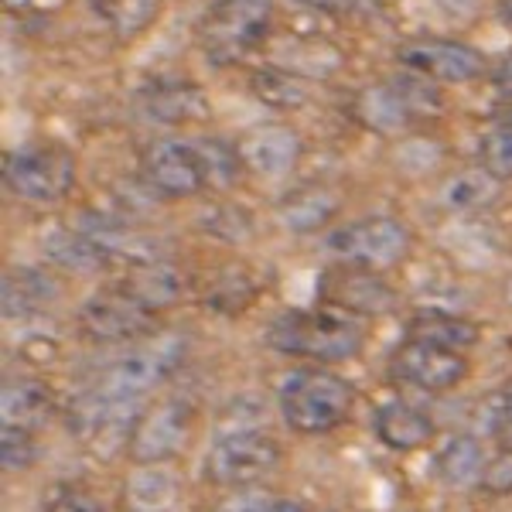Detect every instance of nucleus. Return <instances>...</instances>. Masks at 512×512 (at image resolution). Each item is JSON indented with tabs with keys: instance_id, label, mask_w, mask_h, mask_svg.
Here are the masks:
<instances>
[{
	"instance_id": "nucleus-1",
	"label": "nucleus",
	"mask_w": 512,
	"mask_h": 512,
	"mask_svg": "<svg viewBox=\"0 0 512 512\" xmlns=\"http://www.w3.org/2000/svg\"><path fill=\"white\" fill-rule=\"evenodd\" d=\"M366 318L338 308V304H318L308 311H284L270 321L267 345L291 359H308L315 366H335L349 362L366 349Z\"/></svg>"
},
{
	"instance_id": "nucleus-2",
	"label": "nucleus",
	"mask_w": 512,
	"mask_h": 512,
	"mask_svg": "<svg viewBox=\"0 0 512 512\" xmlns=\"http://www.w3.org/2000/svg\"><path fill=\"white\" fill-rule=\"evenodd\" d=\"M277 407L294 434H332L335 427L349 420L355 407V390L349 379L332 373L328 366H308L284 379L277 393Z\"/></svg>"
},
{
	"instance_id": "nucleus-3",
	"label": "nucleus",
	"mask_w": 512,
	"mask_h": 512,
	"mask_svg": "<svg viewBox=\"0 0 512 512\" xmlns=\"http://www.w3.org/2000/svg\"><path fill=\"white\" fill-rule=\"evenodd\" d=\"M144 414V403L134 396H120L106 390L103 383L89 386L69 403V431L76 434L82 448H89L96 458H113L117 451L130 448V437L137 431V420Z\"/></svg>"
},
{
	"instance_id": "nucleus-4",
	"label": "nucleus",
	"mask_w": 512,
	"mask_h": 512,
	"mask_svg": "<svg viewBox=\"0 0 512 512\" xmlns=\"http://www.w3.org/2000/svg\"><path fill=\"white\" fill-rule=\"evenodd\" d=\"M284 448L263 427H222L205 458V472L222 489H256L280 468Z\"/></svg>"
},
{
	"instance_id": "nucleus-5",
	"label": "nucleus",
	"mask_w": 512,
	"mask_h": 512,
	"mask_svg": "<svg viewBox=\"0 0 512 512\" xmlns=\"http://www.w3.org/2000/svg\"><path fill=\"white\" fill-rule=\"evenodd\" d=\"M274 0H216L202 18V48L212 62H236L270 31Z\"/></svg>"
},
{
	"instance_id": "nucleus-6",
	"label": "nucleus",
	"mask_w": 512,
	"mask_h": 512,
	"mask_svg": "<svg viewBox=\"0 0 512 512\" xmlns=\"http://www.w3.org/2000/svg\"><path fill=\"white\" fill-rule=\"evenodd\" d=\"M79 332L96 345H130L158 332V311L127 287H103L79 308Z\"/></svg>"
},
{
	"instance_id": "nucleus-7",
	"label": "nucleus",
	"mask_w": 512,
	"mask_h": 512,
	"mask_svg": "<svg viewBox=\"0 0 512 512\" xmlns=\"http://www.w3.org/2000/svg\"><path fill=\"white\" fill-rule=\"evenodd\" d=\"M414 246V233L393 216H366L345 222L325 236V250L342 263L366 270L396 267Z\"/></svg>"
},
{
	"instance_id": "nucleus-8",
	"label": "nucleus",
	"mask_w": 512,
	"mask_h": 512,
	"mask_svg": "<svg viewBox=\"0 0 512 512\" xmlns=\"http://www.w3.org/2000/svg\"><path fill=\"white\" fill-rule=\"evenodd\" d=\"M4 181L21 202L55 205L76 185V161L55 144H28L4 161Z\"/></svg>"
},
{
	"instance_id": "nucleus-9",
	"label": "nucleus",
	"mask_w": 512,
	"mask_h": 512,
	"mask_svg": "<svg viewBox=\"0 0 512 512\" xmlns=\"http://www.w3.org/2000/svg\"><path fill=\"white\" fill-rule=\"evenodd\" d=\"M195 410L185 400H164L154 407H144L137 420V431L130 437V458L137 465H168L178 458L192 441Z\"/></svg>"
},
{
	"instance_id": "nucleus-10",
	"label": "nucleus",
	"mask_w": 512,
	"mask_h": 512,
	"mask_svg": "<svg viewBox=\"0 0 512 512\" xmlns=\"http://www.w3.org/2000/svg\"><path fill=\"white\" fill-rule=\"evenodd\" d=\"M185 359V338L181 335H161L158 342L140 345V349L120 355L110 369L103 373L99 383L106 390L120 393V396H134L144 400L147 393H154L158 386L168 379Z\"/></svg>"
},
{
	"instance_id": "nucleus-11",
	"label": "nucleus",
	"mask_w": 512,
	"mask_h": 512,
	"mask_svg": "<svg viewBox=\"0 0 512 512\" xmlns=\"http://www.w3.org/2000/svg\"><path fill=\"white\" fill-rule=\"evenodd\" d=\"M472 373V362L465 352H448L437 345L407 342L390 355V376L396 383H407L424 393H448L461 386Z\"/></svg>"
},
{
	"instance_id": "nucleus-12",
	"label": "nucleus",
	"mask_w": 512,
	"mask_h": 512,
	"mask_svg": "<svg viewBox=\"0 0 512 512\" xmlns=\"http://www.w3.org/2000/svg\"><path fill=\"white\" fill-rule=\"evenodd\" d=\"M144 175L161 198H192L209 185L198 144L178 137H161L147 147Z\"/></svg>"
},
{
	"instance_id": "nucleus-13",
	"label": "nucleus",
	"mask_w": 512,
	"mask_h": 512,
	"mask_svg": "<svg viewBox=\"0 0 512 512\" xmlns=\"http://www.w3.org/2000/svg\"><path fill=\"white\" fill-rule=\"evenodd\" d=\"M400 62L410 72H420V76L437 82H472L485 72V59L475 48L444 38L410 41L400 48Z\"/></svg>"
},
{
	"instance_id": "nucleus-14",
	"label": "nucleus",
	"mask_w": 512,
	"mask_h": 512,
	"mask_svg": "<svg viewBox=\"0 0 512 512\" xmlns=\"http://www.w3.org/2000/svg\"><path fill=\"white\" fill-rule=\"evenodd\" d=\"M328 287V304L352 311L359 318H376V315H390L396 308V294L393 287L379 277V270L366 267H345L325 280Z\"/></svg>"
},
{
	"instance_id": "nucleus-15",
	"label": "nucleus",
	"mask_w": 512,
	"mask_h": 512,
	"mask_svg": "<svg viewBox=\"0 0 512 512\" xmlns=\"http://www.w3.org/2000/svg\"><path fill=\"white\" fill-rule=\"evenodd\" d=\"M59 410L55 390L38 376H11L0 390V427H21V431H41Z\"/></svg>"
},
{
	"instance_id": "nucleus-16",
	"label": "nucleus",
	"mask_w": 512,
	"mask_h": 512,
	"mask_svg": "<svg viewBox=\"0 0 512 512\" xmlns=\"http://www.w3.org/2000/svg\"><path fill=\"white\" fill-rule=\"evenodd\" d=\"M373 434L379 444H386L390 451L410 454L420 451L434 441L437 424L427 410L414 407L407 400H386L383 407L373 414Z\"/></svg>"
},
{
	"instance_id": "nucleus-17",
	"label": "nucleus",
	"mask_w": 512,
	"mask_h": 512,
	"mask_svg": "<svg viewBox=\"0 0 512 512\" xmlns=\"http://www.w3.org/2000/svg\"><path fill=\"white\" fill-rule=\"evenodd\" d=\"M243 168L260 178H280L301 158V140L291 127H256L236 147Z\"/></svg>"
},
{
	"instance_id": "nucleus-18",
	"label": "nucleus",
	"mask_w": 512,
	"mask_h": 512,
	"mask_svg": "<svg viewBox=\"0 0 512 512\" xmlns=\"http://www.w3.org/2000/svg\"><path fill=\"white\" fill-rule=\"evenodd\" d=\"M41 253L48 263L72 274H96L113 263V253L82 226H52L41 236Z\"/></svg>"
},
{
	"instance_id": "nucleus-19",
	"label": "nucleus",
	"mask_w": 512,
	"mask_h": 512,
	"mask_svg": "<svg viewBox=\"0 0 512 512\" xmlns=\"http://www.w3.org/2000/svg\"><path fill=\"white\" fill-rule=\"evenodd\" d=\"M59 301V284L48 270L41 267H11L4 274V318L7 321H24L45 315L52 304Z\"/></svg>"
},
{
	"instance_id": "nucleus-20",
	"label": "nucleus",
	"mask_w": 512,
	"mask_h": 512,
	"mask_svg": "<svg viewBox=\"0 0 512 512\" xmlns=\"http://www.w3.org/2000/svg\"><path fill=\"white\" fill-rule=\"evenodd\" d=\"M123 287H127L134 297H140L147 308H154L161 315V311L175 308L181 297H185L188 284H185V274H181L175 263L147 256V260L130 263L127 277H123Z\"/></svg>"
},
{
	"instance_id": "nucleus-21",
	"label": "nucleus",
	"mask_w": 512,
	"mask_h": 512,
	"mask_svg": "<svg viewBox=\"0 0 512 512\" xmlns=\"http://www.w3.org/2000/svg\"><path fill=\"white\" fill-rule=\"evenodd\" d=\"M485 468H489V454H485V441L478 434H451L434 454V472L448 489L482 485Z\"/></svg>"
},
{
	"instance_id": "nucleus-22",
	"label": "nucleus",
	"mask_w": 512,
	"mask_h": 512,
	"mask_svg": "<svg viewBox=\"0 0 512 512\" xmlns=\"http://www.w3.org/2000/svg\"><path fill=\"white\" fill-rule=\"evenodd\" d=\"M181 499V482L168 465H134L123 482V506L130 512H171Z\"/></svg>"
},
{
	"instance_id": "nucleus-23",
	"label": "nucleus",
	"mask_w": 512,
	"mask_h": 512,
	"mask_svg": "<svg viewBox=\"0 0 512 512\" xmlns=\"http://www.w3.org/2000/svg\"><path fill=\"white\" fill-rule=\"evenodd\" d=\"M403 338H407V342L437 345V349H448V352H468L478 345L482 328H478L472 318L451 315V311H417V315L407 321V335Z\"/></svg>"
},
{
	"instance_id": "nucleus-24",
	"label": "nucleus",
	"mask_w": 512,
	"mask_h": 512,
	"mask_svg": "<svg viewBox=\"0 0 512 512\" xmlns=\"http://www.w3.org/2000/svg\"><path fill=\"white\" fill-rule=\"evenodd\" d=\"M502 192V181L485 168H465L458 175L448 178L444 185V205L451 212H478V209H489V205L499 198Z\"/></svg>"
},
{
	"instance_id": "nucleus-25",
	"label": "nucleus",
	"mask_w": 512,
	"mask_h": 512,
	"mask_svg": "<svg viewBox=\"0 0 512 512\" xmlns=\"http://www.w3.org/2000/svg\"><path fill=\"white\" fill-rule=\"evenodd\" d=\"M338 212V195L328 188H304L280 205V222L291 233H315Z\"/></svg>"
},
{
	"instance_id": "nucleus-26",
	"label": "nucleus",
	"mask_w": 512,
	"mask_h": 512,
	"mask_svg": "<svg viewBox=\"0 0 512 512\" xmlns=\"http://www.w3.org/2000/svg\"><path fill=\"white\" fill-rule=\"evenodd\" d=\"M475 431L478 437H489L495 448L502 444H512V383H502L478 403L475 414Z\"/></svg>"
},
{
	"instance_id": "nucleus-27",
	"label": "nucleus",
	"mask_w": 512,
	"mask_h": 512,
	"mask_svg": "<svg viewBox=\"0 0 512 512\" xmlns=\"http://www.w3.org/2000/svg\"><path fill=\"white\" fill-rule=\"evenodd\" d=\"M144 110L151 113L154 120L161 123H181V120H195L205 113L202 106V96L195 89H185V86H164V89H154L147 96Z\"/></svg>"
},
{
	"instance_id": "nucleus-28",
	"label": "nucleus",
	"mask_w": 512,
	"mask_h": 512,
	"mask_svg": "<svg viewBox=\"0 0 512 512\" xmlns=\"http://www.w3.org/2000/svg\"><path fill=\"white\" fill-rule=\"evenodd\" d=\"M407 117H410V106L403 103V96L390 86L369 89V93L362 96V120H366L376 134H396Z\"/></svg>"
},
{
	"instance_id": "nucleus-29",
	"label": "nucleus",
	"mask_w": 512,
	"mask_h": 512,
	"mask_svg": "<svg viewBox=\"0 0 512 512\" xmlns=\"http://www.w3.org/2000/svg\"><path fill=\"white\" fill-rule=\"evenodd\" d=\"M253 93L263 99L267 106H280V110H294L308 99V86L304 79H297L294 72L280 69H263L253 76Z\"/></svg>"
},
{
	"instance_id": "nucleus-30",
	"label": "nucleus",
	"mask_w": 512,
	"mask_h": 512,
	"mask_svg": "<svg viewBox=\"0 0 512 512\" xmlns=\"http://www.w3.org/2000/svg\"><path fill=\"white\" fill-rule=\"evenodd\" d=\"M256 291H260V287L253 284V277L246 274V270H229V274H222L216 284L209 287L205 301H209L212 311L239 315V311H246L256 301Z\"/></svg>"
},
{
	"instance_id": "nucleus-31",
	"label": "nucleus",
	"mask_w": 512,
	"mask_h": 512,
	"mask_svg": "<svg viewBox=\"0 0 512 512\" xmlns=\"http://www.w3.org/2000/svg\"><path fill=\"white\" fill-rule=\"evenodd\" d=\"M96 4L99 14L110 21V28L123 38L144 31L158 11V0H96Z\"/></svg>"
},
{
	"instance_id": "nucleus-32",
	"label": "nucleus",
	"mask_w": 512,
	"mask_h": 512,
	"mask_svg": "<svg viewBox=\"0 0 512 512\" xmlns=\"http://www.w3.org/2000/svg\"><path fill=\"white\" fill-rule=\"evenodd\" d=\"M0 458L7 472H24L38 461V434L21 427H0Z\"/></svg>"
},
{
	"instance_id": "nucleus-33",
	"label": "nucleus",
	"mask_w": 512,
	"mask_h": 512,
	"mask_svg": "<svg viewBox=\"0 0 512 512\" xmlns=\"http://www.w3.org/2000/svg\"><path fill=\"white\" fill-rule=\"evenodd\" d=\"M478 158H482V168L492 171L499 181L512 178V127L485 130L482 144H478Z\"/></svg>"
},
{
	"instance_id": "nucleus-34",
	"label": "nucleus",
	"mask_w": 512,
	"mask_h": 512,
	"mask_svg": "<svg viewBox=\"0 0 512 512\" xmlns=\"http://www.w3.org/2000/svg\"><path fill=\"white\" fill-rule=\"evenodd\" d=\"M45 512H106V502L86 485H59L45 502Z\"/></svg>"
},
{
	"instance_id": "nucleus-35",
	"label": "nucleus",
	"mask_w": 512,
	"mask_h": 512,
	"mask_svg": "<svg viewBox=\"0 0 512 512\" xmlns=\"http://www.w3.org/2000/svg\"><path fill=\"white\" fill-rule=\"evenodd\" d=\"M198 151H202V161H205V178H209V185H229L236 175V168L243 161H239V154H229L226 144H219V140H195Z\"/></svg>"
},
{
	"instance_id": "nucleus-36",
	"label": "nucleus",
	"mask_w": 512,
	"mask_h": 512,
	"mask_svg": "<svg viewBox=\"0 0 512 512\" xmlns=\"http://www.w3.org/2000/svg\"><path fill=\"white\" fill-rule=\"evenodd\" d=\"M482 489L492 492V495H509L512 492V444L495 448V454L489 458V468H485Z\"/></svg>"
},
{
	"instance_id": "nucleus-37",
	"label": "nucleus",
	"mask_w": 512,
	"mask_h": 512,
	"mask_svg": "<svg viewBox=\"0 0 512 512\" xmlns=\"http://www.w3.org/2000/svg\"><path fill=\"white\" fill-rule=\"evenodd\" d=\"M274 495H267L263 489H233L229 499H222L212 512H267Z\"/></svg>"
},
{
	"instance_id": "nucleus-38",
	"label": "nucleus",
	"mask_w": 512,
	"mask_h": 512,
	"mask_svg": "<svg viewBox=\"0 0 512 512\" xmlns=\"http://www.w3.org/2000/svg\"><path fill=\"white\" fill-rule=\"evenodd\" d=\"M437 4H441L448 14H454V18H472L478 0H437Z\"/></svg>"
},
{
	"instance_id": "nucleus-39",
	"label": "nucleus",
	"mask_w": 512,
	"mask_h": 512,
	"mask_svg": "<svg viewBox=\"0 0 512 512\" xmlns=\"http://www.w3.org/2000/svg\"><path fill=\"white\" fill-rule=\"evenodd\" d=\"M301 4L315 7V11L342 14V11H352V7H355V0H301Z\"/></svg>"
},
{
	"instance_id": "nucleus-40",
	"label": "nucleus",
	"mask_w": 512,
	"mask_h": 512,
	"mask_svg": "<svg viewBox=\"0 0 512 512\" xmlns=\"http://www.w3.org/2000/svg\"><path fill=\"white\" fill-rule=\"evenodd\" d=\"M267 512H311L308 506H304L301 499H287V495H280V499L270 502Z\"/></svg>"
},
{
	"instance_id": "nucleus-41",
	"label": "nucleus",
	"mask_w": 512,
	"mask_h": 512,
	"mask_svg": "<svg viewBox=\"0 0 512 512\" xmlns=\"http://www.w3.org/2000/svg\"><path fill=\"white\" fill-rule=\"evenodd\" d=\"M495 82L506 89V96H512V55L499 65V72H495Z\"/></svg>"
},
{
	"instance_id": "nucleus-42",
	"label": "nucleus",
	"mask_w": 512,
	"mask_h": 512,
	"mask_svg": "<svg viewBox=\"0 0 512 512\" xmlns=\"http://www.w3.org/2000/svg\"><path fill=\"white\" fill-rule=\"evenodd\" d=\"M499 11H502V18L512 24V0H499Z\"/></svg>"
},
{
	"instance_id": "nucleus-43",
	"label": "nucleus",
	"mask_w": 512,
	"mask_h": 512,
	"mask_svg": "<svg viewBox=\"0 0 512 512\" xmlns=\"http://www.w3.org/2000/svg\"><path fill=\"white\" fill-rule=\"evenodd\" d=\"M506 297H509V304H512V277H509V284H506Z\"/></svg>"
}]
</instances>
